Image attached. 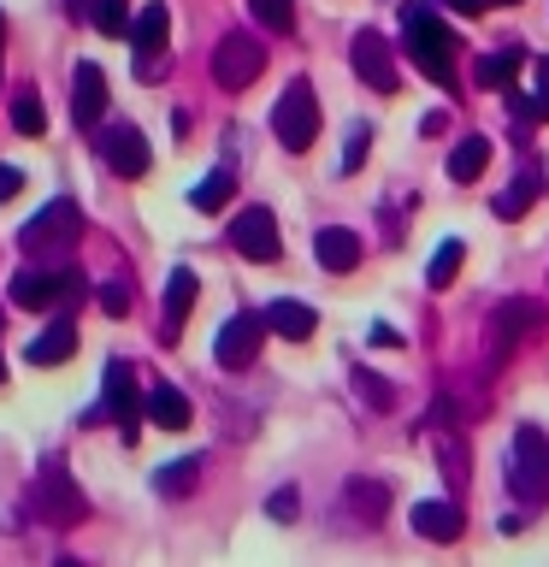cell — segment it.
<instances>
[{"instance_id":"1","label":"cell","mask_w":549,"mask_h":567,"mask_svg":"<svg viewBox=\"0 0 549 567\" xmlns=\"http://www.w3.org/2000/svg\"><path fill=\"white\" fill-rule=\"evenodd\" d=\"M402 48H407V60H414L437 89H455L460 42L449 35V24H443L432 7H407V18H402Z\"/></svg>"},{"instance_id":"2","label":"cell","mask_w":549,"mask_h":567,"mask_svg":"<svg viewBox=\"0 0 549 567\" xmlns=\"http://www.w3.org/2000/svg\"><path fill=\"white\" fill-rule=\"evenodd\" d=\"M508 491L520 496V503H543L549 496V437H543V425H514Z\"/></svg>"},{"instance_id":"3","label":"cell","mask_w":549,"mask_h":567,"mask_svg":"<svg viewBox=\"0 0 549 567\" xmlns=\"http://www.w3.org/2000/svg\"><path fill=\"white\" fill-rule=\"evenodd\" d=\"M272 136H278L290 154H308V148H313V136H319V95H313L308 78H296V83L278 95V106H272Z\"/></svg>"},{"instance_id":"4","label":"cell","mask_w":549,"mask_h":567,"mask_svg":"<svg viewBox=\"0 0 549 567\" xmlns=\"http://www.w3.org/2000/svg\"><path fill=\"white\" fill-rule=\"evenodd\" d=\"M543 326V301H531V296H508V301H496V313H490V337H485V361L490 367H503L514 349L526 343L531 331Z\"/></svg>"},{"instance_id":"5","label":"cell","mask_w":549,"mask_h":567,"mask_svg":"<svg viewBox=\"0 0 549 567\" xmlns=\"http://www.w3.org/2000/svg\"><path fill=\"white\" fill-rule=\"evenodd\" d=\"M77 237H83V213L71 195H60V202H48L24 230H18V248H24V255H65Z\"/></svg>"},{"instance_id":"6","label":"cell","mask_w":549,"mask_h":567,"mask_svg":"<svg viewBox=\"0 0 549 567\" xmlns=\"http://www.w3.org/2000/svg\"><path fill=\"white\" fill-rule=\"evenodd\" d=\"M83 296V272H53V266H24V272H12V308H60V301H77Z\"/></svg>"},{"instance_id":"7","label":"cell","mask_w":549,"mask_h":567,"mask_svg":"<svg viewBox=\"0 0 549 567\" xmlns=\"http://www.w3.org/2000/svg\"><path fill=\"white\" fill-rule=\"evenodd\" d=\"M266 71V48H260V35H248V30H230L219 48H213V83L219 89H248Z\"/></svg>"},{"instance_id":"8","label":"cell","mask_w":549,"mask_h":567,"mask_svg":"<svg viewBox=\"0 0 549 567\" xmlns=\"http://www.w3.org/2000/svg\"><path fill=\"white\" fill-rule=\"evenodd\" d=\"M30 508H35V520H48V526H77V520H89V496L71 485L65 467H48L42 478H35Z\"/></svg>"},{"instance_id":"9","label":"cell","mask_w":549,"mask_h":567,"mask_svg":"<svg viewBox=\"0 0 549 567\" xmlns=\"http://www.w3.org/2000/svg\"><path fill=\"white\" fill-rule=\"evenodd\" d=\"M101 414L118 425L124 437L142 432V414H148V396L136 390V372L124 361H106V384H101Z\"/></svg>"},{"instance_id":"10","label":"cell","mask_w":549,"mask_h":567,"mask_svg":"<svg viewBox=\"0 0 549 567\" xmlns=\"http://www.w3.org/2000/svg\"><path fill=\"white\" fill-rule=\"evenodd\" d=\"M260 337H266V313H230L225 326H219V337H213V361H219L225 372L255 367Z\"/></svg>"},{"instance_id":"11","label":"cell","mask_w":549,"mask_h":567,"mask_svg":"<svg viewBox=\"0 0 549 567\" xmlns=\"http://www.w3.org/2000/svg\"><path fill=\"white\" fill-rule=\"evenodd\" d=\"M230 248H237L242 260H260V266H272V260L283 255L272 207H242L237 219H230Z\"/></svg>"},{"instance_id":"12","label":"cell","mask_w":549,"mask_h":567,"mask_svg":"<svg viewBox=\"0 0 549 567\" xmlns=\"http://www.w3.org/2000/svg\"><path fill=\"white\" fill-rule=\"evenodd\" d=\"M349 65H354V78H361L366 89H379V95H396L402 71H396V53H390V42H384L379 30H361V35H354Z\"/></svg>"},{"instance_id":"13","label":"cell","mask_w":549,"mask_h":567,"mask_svg":"<svg viewBox=\"0 0 549 567\" xmlns=\"http://www.w3.org/2000/svg\"><path fill=\"white\" fill-rule=\"evenodd\" d=\"M166 35H172V12L166 0H148L136 18H131V48H136V78H159V53H166Z\"/></svg>"},{"instance_id":"14","label":"cell","mask_w":549,"mask_h":567,"mask_svg":"<svg viewBox=\"0 0 549 567\" xmlns=\"http://www.w3.org/2000/svg\"><path fill=\"white\" fill-rule=\"evenodd\" d=\"M101 159L113 166V177H148V166H154V154H148V136L136 131V124H113V131L101 136Z\"/></svg>"},{"instance_id":"15","label":"cell","mask_w":549,"mask_h":567,"mask_svg":"<svg viewBox=\"0 0 549 567\" xmlns=\"http://www.w3.org/2000/svg\"><path fill=\"white\" fill-rule=\"evenodd\" d=\"M101 113H106V71L95 60H83L77 78H71V118H77V131H95Z\"/></svg>"},{"instance_id":"16","label":"cell","mask_w":549,"mask_h":567,"mask_svg":"<svg viewBox=\"0 0 549 567\" xmlns=\"http://www.w3.org/2000/svg\"><path fill=\"white\" fill-rule=\"evenodd\" d=\"M195 290H201V278L189 272V266H172V278H166V308H159V337L166 343H177V331H184V319L195 308Z\"/></svg>"},{"instance_id":"17","label":"cell","mask_w":549,"mask_h":567,"mask_svg":"<svg viewBox=\"0 0 549 567\" xmlns=\"http://www.w3.org/2000/svg\"><path fill=\"white\" fill-rule=\"evenodd\" d=\"M543 184H549V172L538 166V159H526V166L514 172L508 195H496V219H526V207L543 195Z\"/></svg>"},{"instance_id":"18","label":"cell","mask_w":549,"mask_h":567,"mask_svg":"<svg viewBox=\"0 0 549 567\" xmlns=\"http://www.w3.org/2000/svg\"><path fill=\"white\" fill-rule=\"evenodd\" d=\"M266 331H278L283 343H308V337L319 331V313L308 308V301H290V296H278L272 308H266Z\"/></svg>"},{"instance_id":"19","label":"cell","mask_w":549,"mask_h":567,"mask_svg":"<svg viewBox=\"0 0 549 567\" xmlns=\"http://www.w3.org/2000/svg\"><path fill=\"white\" fill-rule=\"evenodd\" d=\"M313 255L325 272H354V266H361V237H354L349 225H325L313 237Z\"/></svg>"},{"instance_id":"20","label":"cell","mask_w":549,"mask_h":567,"mask_svg":"<svg viewBox=\"0 0 549 567\" xmlns=\"http://www.w3.org/2000/svg\"><path fill=\"white\" fill-rule=\"evenodd\" d=\"M24 354H30V367H60V361H71V354H77V326H71V319H53L42 337H30Z\"/></svg>"},{"instance_id":"21","label":"cell","mask_w":549,"mask_h":567,"mask_svg":"<svg viewBox=\"0 0 549 567\" xmlns=\"http://www.w3.org/2000/svg\"><path fill=\"white\" fill-rule=\"evenodd\" d=\"M460 503H414V532L432 544H455L460 538Z\"/></svg>"},{"instance_id":"22","label":"cell","mask_w":549,"mask_h":567,"mask_svg":"<svg viewBox=\"0 0 549 567\" xmlns=\"http://www.w3.org/2000/svg\"><path fill=\"white\" fill-rule=\"evenodd\" d=\"M343 503H349L354 520H384V514H390V485H384V478H349Z\"/></svg>"},{"instance_id":"23","label":"cell","mask_w":549,"mask_h":567,"mask_svg":"<svg viewBox=\"0 0 549 567\" xmlns=\"http://www.w3.org/2000/svg\"><path fill=\"white\" fill-rule=\"evenodd\" d=\"M148 420L159 425V432H184L189 425V396L177 384H154L148 390Z\"/></svg>"},{"instance_id":"24","label":"cell","mask_w":549,"mask_h":567,"mask_svg":"<svg viewBox=\"0 0 549 567\" xmlns=\"http://www.w3.org/2000/svg\"><path fill=\"white\" fill-rule=\"evenodd\" d=\"M490 166V136H467V142H455V154H449V177L455 184H478Z\"/></svg>"},{"instance_id":"25","label":"cell","mask_w":549,"mask_h":567,"mask_svg":"<svg viewBox=\"0 0 549 567\" xmlns=\"http://www.w3.org/2000/svg\"><path fill=\"white\" fill-rule=\"evenodd\" d=\"M520 65H526V48H503V53H485L473 78H478V89H508Z\"/></svg>"},{"instance_id":"26","label":"cell","mask_w":549,"mask_h":567,"mask_svg":"<svg viewBox=\"0 0 549 567\" xmlns=\"http://www.w3.org/2000/svg\"><path fill=\"white\" fill-rule=\"evenodd\" d=\"M460 260H467V243L449 237V243H443L437 255H432V266H425V284H432V290H449L455 272H460Z\"/></svg>"},{"instance_id":"27","label":"cell","mask_w":549,"mask_h":567,"mask_svg":"<svg viewBox=\"0 0 549 567\" xmlns=\"http://www.w3.org/2000/svg\"><path fill=\"white\" fill-rule=\"evenodd\" d=\"M195 478H201V455H184V461H172V467H159L154 491H159V496H189Z\"/></svg>"},{"instance_id":"28","label":"cell","mask_w":549,"mask_h":567,"mask_svg":"<svg viewBox=\"0 0 549 567\" xmlns=\"http://www.w3.org/2000/svg\"><path fill=\"white\" fill-rule=\"evenodd\" d=\"M230 189H237V184H230V172L219 166V172H207L201 184L189 189V207H195V213H219V207L230 202Z\"/></svg>"},{"instance_id":"29","label":"cell","mask_w":549,"mask_h":567,"mask_svg":"<svg viewBox=\"0 0 549 567\" xmlns=\"http://www.w3.org/2000/svg\"><path fill=\"white\" fill-rule=\"evenodd\" d=\"M349 379H354V390H361V402H366V408H379V414H390V408H396V390H390L372 367H354Z\"/></svg>"},{"instance_id":"30","label":"cell","mask_w":549,"mask_h":567,"mask_svg":"<svg viewBox=\"0 0 549 567\" xmlns=\"http://www.w3.org/2000/svg\"><path fill=\"white\" fill-rule=\"evenodd\" d=\"M83 18H95L101 35H131V12H124V0H89Z\"/></svg>"},{"instance_id":"31","label":"cell","mask_w":549,"mask_h":567,"mask_svg":"<svg viewBox=\"0 0 549 567\" xmlns=\"http://www.w3.org/2000/svg\"><path fill=\"white\" fill-rule=\"evenodd\" d=\"M12 131L18 136H42L48 131V113H42V101H35L30 89H24V95H12Z\"/></svg>"},{"instance_id":"32","label":"cell","mask_w":549,"mask_h":567,"mask_svg":"<svg viewBox=\"0 0 549 567\" xmlns=\"http://www.w3.org/2000/svg\"><path fill=\"white\" fill-rule=\"evenodd\" d=\"M437 461H443V478H455V485H467V443H460L449 425H443L437 437Z\"/></svg>"},{"instance_id":"33","label":"cell","mask_w":549,"mask_h":567,"mask_svg":"<svg viewBox=\"0 0 549 567\" xmlns=\"http://www.w3.org/2000/svg\"><path fill=\"white\" fill-rule=\"evenodd\" d=\"M248 12H255L266 30H278V35L296 30V0H248Z\"/></svg>"},{"instance_id":"34","label":"cell","mask_w":549,"mask_h":567,"mask_svg":"<svg viewBox=\"0 0 549 567\" xmlns=\"http://www.w3.org/2000/svg\"><path fill=\"white\" fill-rule=\"evenodd\" d=\"M508 101H514L520 118H543L549 124V89H508Z\"/></svg>"},{"instance_id":"35","label":"cell","mask_w":549,"mask_h":567,"mask_svg":"<svg viewBox=\"0 0 549 567\" xmlns=\"http://www.w3.org/2000/svg\"><path fill=\"white\" fill-rule=\"evenodd\" d=\"M366 148H372V124H354L349 142H343V172H361L366 166Z\"/></svg>"},{"instance_id":"36","label":"cell","mask_w":549,"mask_h":567,"mask_svg":"<svg viewBox=\"0 0 549 567\" xmlns=\"http://www.w3.org/2000/svg\"><path fill=\"white\" fill-rule=\"evenodd\" d=\"M101 313H113V319L131 313V284H124V278H106L101 284Z\"/></svg>"},{"instance_id":"37","label":"cell","mask_w":549,"mask_h":567,"mask_svg":"<svg viewBox=\"0 0 549 567\" xmlns=\"http://www.w3.org/2000/svg\"><path fill=\"white\" fill-rule=\"evenodd\" d=\"M266 514H272V520H283V526H290V520H296V491H278L272 503H266Z\"/></svg>"},{"instance_id":"38","label":"cell","mask_w":549,"mask_h":567,"mask_svg":"<svg viewBox=\"0 0 549 567\" xmlns=\"http://www.w3.org/2000/svg\"><path fill=\"white\" fill-rule=\"evenodd\" d=\"M18 189H24V172H18V166H0V202H12Z\"/></svg>"},{"instance_id":"39","label":"cell","mask_w":549,"mask_h":567,"mask_svg":"<svg viewBox=\"0 0 549 567\" xmlns=\"http://www.w3.org/2000/svg\"><path fill=\"white\" fill-rule=\"evenodd\" d=\"M437 7H449V12H460V18H478L490 0H437Z\"/></svg>"},{"instance_id":"40","label":"cell","mask_w":549,"mask_h":567,"mask_svg":"<svg viewBox=\"0 0 549 567\" xmlns=\"http://www.w3.org/2000/svg\"><path fill=\"white\" fill-rule=\"evenodd\" d=\"M372 343H379V349H396L402 331H396V326H372Z\"/></svg>"},{"instance_id":"41","label":"cell","mask_w":549,"mask_h":567,"mask_svg":"<svg viewBox=\"0 0 549 567\" xmlns=\"http://www.w3.org/2000/svg\"><path fill=\"white\" fill-rule=\"evenodd\" d=\"M531 89H549V60H531Z\"/></svg>"},{"instance_id":"42","label":"cell","mask_w":549,"mask_h":567,"mask_svg":"<svg viewBox=\"0 0 549 567\" xmlns=\"http://www.w3.org/2000/svg\"><path fill=\"white\" fill-rule=\"evenodd\" d=\"M496 7H520V0H496Z\"/></svg>"},{"instance_id":"43","label":"cell","mask_w":549,"mask_h":567,"mask_svg":"<svg viewBox=\"0 0 549 567\" xmlns=\"http://www.w3.org/2000/svg\"><path fill=\"white\" fill-rule=\"evenodd\" d=\"M0 379H7V354H0Z\"/></svg>"},{"instance_id":"44","label":"cell","mask_w":549,"mask_h":567,"mask_svg":"<svg viewBox=\"0 0 549 567\" xmlns=\"http://www.w3.org/2000/svg\"><path fill=\"white\" fill-rule=\"evenodd\" d=\"M0 42H7V18H0Z\"/></svg>"}]
</instances>
